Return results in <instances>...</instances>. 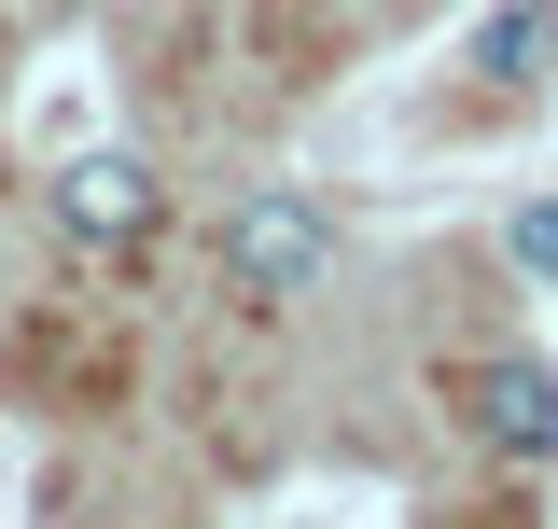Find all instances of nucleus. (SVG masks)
Wrapping results in <instances>:
<instances>
[{
  "label": "nucleus",
  "mask_w": 558,
  "mask_h": 529,
  "mask_svg": "<svg viewBox=\"0 0 558 529\" xmlns=\"http://www.w3.org/2000/svg\"><path fill=\"white\" fill-rule=\"evenodd\" d=\"M223 279H238L252 307L322 293V279H336V209H322V196H293V182L238 196V223H223Z\"/></svg>",
  "instance_id": "f257e3e1"
},
{
  "label": "nucleus",
  "mask_w": 558,
  "mask_h": 529,
  "mask_svg": "<svg viewBox=\"0 0 558 529\" xmlns=\"http://www.w3.org/2000/svg\"><path fill=\"white\" fill-rule=\"evenodd\" d=\"M154 209H168V182H154L140 153H70V168H57V223L84 237V251H140Z\"/></svg>",
  "instance_id": "f03ea898"
},
{
  "label": "nucleus",
  "mask_w": 558,
  "mask_h": 529,
  "mask_svg": "<svg viewBox=\"0 0 558 529\" xmlns=\"http://www.w3.org/2000/svg\"><path fill=\"white\" fill-rule=\"evenodd\" d=\"M461 418H475L502 460H558V362H531V348H488L475 391H461Z\"/></svg>",
  "instance_id": "7ed1b4c3"
},
{
  "label": "nucleus",
  "mask_w": 558,
  "mask_h": 529,
  "mask_svg": "<svg viewBox=\"0 0 558 529\" xmlns=\"http://www.w3.org/2000/svg\"><path fill=\"white\" fill-rule=\"evenodd\" d=\"M545 42H558V0H502V14L475 28V70H488V84H531Z\"/></svg>",
  "instance_id": "20e7f679"
},
{
  "label": "nucleus",
  "mask_w": 558,
  "mask_h": 529,
  "mask_svg": "<svg viewBox=\"0 0 558 529\" xmlns=\"http://www.w3.org/2000/svg\"><path fill=\"white\" fill-rule=\"evenodd\" d=\"M517 264H531V279H558V209H517Z\"/></svg>",
  "instance_id": "39448f33"
}]
</instances>
